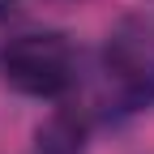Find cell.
<instances>
[{
    "mask_svg": "<svg viewBox=\"0 0 154 154\" xmlns=\"http://www.w3.org/2000/svg\"><path fill=\"white\" fill-rule=\"evenodd\" d=\"M0 69L26 99H64L82 77V56L60 30H22L0 56Z\"/></svg>",
    "mask_w": 154,
    "mask_h": 154,
    "instance_id": "7a4b0ae2",
    "label": "cell"
},
{
    "mask_svg": "<svg viewBox=\"0 0 154 154\" xmlns=\"http://www.w3.org/2000/svg\"><path fill=\"white\" fill-rule=\"evenodd\" d=\"M22 34V13H17L13 0H0V56L9 51V43Z\"/></svg>",
    "mask_w": 154,
    "mask_h": 154,
    "instance_id": "277c9868",
    "label": "cell"
},
{
    "mask_svg": "<svg viewBox=\"0 0 154 154\" xmlns=\"http://www.w3.org/2000/svg\"><path fill=\"white\" fill-rule=\"evenodd\" d=\"M99 94L107 111H150L154 107V26L124 17L107 34L99 56Z\"/></svg>",
    "mask_w": 154,
    "mask_h": 154,
    "instance_id": "6da1fadb",
    "label": "cell"
},
{
    "mask_svg": "<svg viewBox=\"0 0 154 154\" xmlns=\"http://www.w3.org/2000/svg\"><path fill=\"white\" fill-rule=\"evenodd\" d=\"M38 154H86V116L82 111H51L38 124Z\"/></svg>",
    "mask_w": 154,
    "mask_h": 154,
    "instance_id": "3957f363",
    "label": "cell"
}]
</instances>
